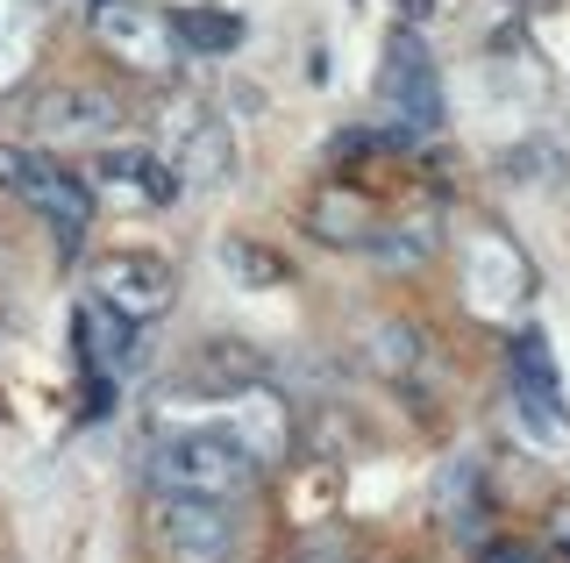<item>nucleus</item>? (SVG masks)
I'll return each mask as SVG.
<instances>
[{"instance_id":"obj_1","label":"nucleus","mask_w":570,"mask_h":563,"mask_svg":"<svg viewBox=\"0 0 570 563\" xmlns=\"http://www.w3.org/2000/svg\"><path fill=\"white\" fill-rule=\"evenodd\" d=\"M150 485L165 500H243L257 485V456L228 428H186L150 443Z\"/></svg>"},{"instance_id":"obj_2","label":"nucleus","mask_w":570,"mask_h":563,"mask_svg":"<svg viewBox=\"0 0 570 563\" xmlns=\"http://www.w3.org/2000/svg\"><path fill=\"white\" fill-rule=\"evenodd\" d=\"M0 186H14L36 215L50 221L58 250H79V243H86V221H94V186H86V179H71V171H58L50 157H36V150L0 144Z\"/></svg>"},{"instance_id":"obj_3","label":"nucleus","mask_w":570,"mask_h":563,"mask_svg":"<svg viewBox=\"0 0 570 563\" xmlns=\"http://www.w3.org/2000/svg\"><path fill=\"white\" fill-rule=\"evenodd\" d=\"M379 100L400 121V136H435L442 129V79H435V50L421 43V29H392L385 65H379Z\"/></svg>"},{"instance_id":"obj_4","label":"nucleus","mask_w":570,"mask_h":563,"mask_svg":"<svg viewBox=\"0 0 570 563\" xmlns=\"http://www.w3.org/2000/svg\"><path fill=\"white\" fill-rule=\"evenodd\" d=\"M94 43H100L115 65L150 72V79H165L171 65H178L171 22H165L157 8H142V0H100V8H94Z\"/></svg>"},{"instance_id":"obj_5","label":"nucleus","mask_w":570,"mask_h":563,"mask_svg":"<svg viewBox=\"0 0 570 563\" xmlns=\"http://www.w3.org/2000/svg\"><path fill=\"white\" fill-rule=\"evenodd\" d=\"M171 293H178L171 264L150 257V250H107V257H94V300L115 307L121 322H157V314L171 307Z\"/></svg>"},{"instance_id":"obj_6","label":"nucleus","mask_w":570,"mask_h":563,"mask_svg":"<svg viewBox=\"0 0 570 563\" xmlns=\"http://www.w3.org/2000/svg\"><path fill=\"white\" fill-rule=\"evenodd\" d=\"M157 542L171 550V563H228L243 527L228 514V500H171L157 521Z\"/></svg>"},{"instance_id":"obj_7","label":"nucleus","mask_w":570,"mask_h":563,"mask_svg":"<svg viewBox=\"0 0 570 563\" xmlns=\"http://www.w3.org/2000/svg\"><path fill=\"white\" fill-rule=\"evenodd\" d=\"M513 393L528 399V414L542 421L549 435H563V428H570V414H563V385H557V357H549V343H542V336H521V343H513Z\"/></svg>"},{"instance_id":"obj_8","label":"nucleus","mask_w":570,"mask_h":563,"mask_svg":"<svg viewBox=\"0 0 570 563\" xmlns=\"http://www.w3.org/2000/svg\"><path fill=\"white\" fill-rule=\"evenodd\" d=\"M178 136H186V157H178V179L193 186H228V171H236V144H228V121H214L200 108L178 115Z\"/></svg>"},{"instance_id":"obj_9","label":"nucleus","mask_w":570,"mask_h":563,"mask_svg":"<svg viewBox=\"0 0 570 563\" xmlns=\"http://www.w3.org/2000/svg\"><path fill=\"white\" fill-rule=\"evenodd\" d=\"M79 349H86V372L94 378H121L136 364V322H121L115 307L86 300L79 307Z\"/></svg>"},{"instance_id":"obj_10","label":"nucleus","mask_w":570,"mask_h":563,"mask_svg":"<svg viewBox=\"0 0 570 563\" xmlns=\"http://www.w3.org/2000/svg\"><path fill=\"white\" fill-rule=\"evenodd\" d=\"M94 179L100 186H121L129 200H150V207H165L171 192H178V171L165 165V157H150V150H100L94 157Z\"/></svg>"},{"instance_id":"obj_11","label":"nucleus","mask_w":570,"mask_h":563,"mask_svg":"<svg viewBox=\"0 0 570 563\" xmlns=\"http://www.w3.org/2000/svg\"><path fill=\"white\" fill-rule=\"evenodd\" d=\"M107 121H115V100L100 86H50V93H36V129H50V136H100Z\"/></svg>"},{"instance_id":"obj_12","label":"nucleus","mask_w":570,"mask_h":563,"mask_svg":"<svg viewBox=\"0 0 570 563\" xmlns=\"http://www.w3.org/2000/svg\"><path fill=\"white\" fill-rule=\"evenodd\" d=\"M228 421H236L228 435H236V443H243L249 456H257V464H278V456H285V443H293V435H285V407H278L272 393H249V385L236 393V407H228Z\"/></svg>"},{"instance_id":"obj_13","label":"nucleus","mask_w":570,"mask_h":563,"mask_svg":"<svg viewBox=\"0 0 570 563\" xmlns=\"http://www.w3.org/2000/svg\"><path fill=\"white\" fill-rule=\"evenodd\" d=\"M171 37L178 50H200V58H228V50L243 43V22L228 8H178L171 14Z\"/></svg>"},{"instance_id":"obj_14","label":"nucleus","mask_w":570,"mask_h":563,"mask_svg":"<svg viewBox=\"0 0 570 563\" xmlns=\"http://www.w3.org/2000/svg\"><path fill=\"white\" fill-rule=\"evenodd\" d=\"M257 372H264V364L249 357L243 343H207V357H200V372H193V378L214 385V393H243V385H257Z\"/></svg>"},{"instance_id":"obj_15","label":"nucleus","mask_w":570,"mask_h":563,"mask_svg":"<svg viewBox=\"0 0 570 563\" xmlns=\"http://www.w3.org/2000/svg\"><path fill=\"white\" fill-rule=\"evenodd\" d=\"M228 264L249 278V286H264V278H285V264L272 250H249V243H228Z\"/></svg>"},{"instance_id":"obj_16","label":"nucleus","mask_w":570,"mask_h":563,"mask_svg":"<svg viewBox=\"0 0 570 563\" xmlns=\"http://www.w3.org/2000/svg\"><path fill=\"white\" fill-rule=\"evenodd\" d=\"M485 563H542V556H534V550H521V542H492V550H485Z\"/></svg>"}]
</instances>
